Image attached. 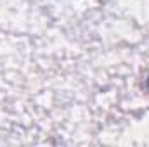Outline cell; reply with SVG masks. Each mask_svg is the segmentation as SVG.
I'll list each match as a JSON object with an SVG mask.
<instances>
[{"instance_id": "6da1fadb", "label": "cell", "mask_w": 149, "mask_h": 147, "mask_svg": "<svg viewBox=\"0 0 149 147\" xmlns=\"http://www.w3.org/2000/svg\"><path fill=\"white\" fill-rule=\"evenodd\" d=\"M144 90H146V94L149 95V74H148V78L144 80Z\"/></svg>"}]
</instances>
